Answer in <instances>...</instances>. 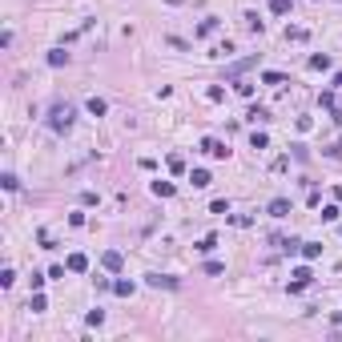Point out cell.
Masks as SVG:
<instances>
[{
    "mask_svg": "<svg viewBox=\"0 0 342 342\" xmlns=\"http://www.w3.org/2000/svg\"><path fill=\"white\" fill-rule=\"evenodd\" d=\"M214 28H218V20H214V16H210V20H201V28H197V37H210V32H214Z\"/></svg>",
    "mask_w": 342,
    "mask_h": 342,
    "instance_id": "19",
    "label": "cell"
},
{
    "mask_svg": "<svg viewBox=\"0 0 342 342\" xmlns=\"http://www.w3.org/2000/svg\"><path fill=\"white\" fill-rule=\"evenodd\" d=\"M250 145H254V149H266V145H270V137H266V133H254V137H250Z\"/></svg>",
    "mask_w": 342,
    "mask_h": 342,
    "instance_id": "20",
    "label": "cell"
},
{
    "mask_svg": "<svg viewBox=\"0 0 342 342\" xmlns=\"http://www.w3.org/2000/svg\"><path fill=\"white\" fill-rule=\"evenodd\" d=\"M262 81H266V85H282L286 77H282V73H262Z\"/></svg>",
    "mask_w": 342,
    "mask_h": 342,
    "instance_id": "25",
    "label": "cell"
},
{
    "mask_svg": "<svg viewBox=\"0 0 342 342\" xmlns=\"http://www.w3.org/2000/svg\"><path fill=\"white\" fill-rule=\"evenodd\" d=\"M113 294H121V298H129V294H133V282H125V278H121V282H113Z\"/></svg>",
    "mask_w": 342,
    "mask_h": 342,
    "instance_id": "16",
    "label": "cell"
},
{
    "mask_svg": "<svg viewBox=\"0 0 342 342\" xmlns=\"http://www.w3.org/2000/svg\"><path fill=\"white\" fill-rule=\"evenodd\" d=\"M189 181H193V185H197V189H206V185H210V181H214V177H210V173H206V169H193V177H189Z\"/></svg>",
    "mask_w": 342,
    "mask_h": 342,
    "instance_id": "13",
    "label": "cell"
},
{
    "mask_svg": "<svg viewBox=\"0 0 342 342\" xmlns=\"http://www.w3.org/2000/svg\"><path fill=\"white\" fill-rule=\"evenodd\" d=\"M246 117H250V121H270V113H266L262 105H254V109H250V113H246Z\"/></svg>",
    "mask_w": 342,
    "mask_h": 342,
    "instance_id": "18",
    "label": "cell"
},
{
    "mask_svg": "<svg viewBox=\"0 0 342 342\" xmlns=\"http://www.w3.org/2000/svg\"><path fill=\"white\" fill-rule=\"evenodd\" d=\"M153 193L157 197H173V181H153Z\"/></svg>",
    "mask_w": 342,
    "mask_h": 342,
    "instance_id": "14",
    "label": "cell"
},
{
    "mask_svg": "<svg viewBox=\"0 0 342 342\" xmlns=\"http://www.w3.org/2000/svg\"><path fill=\"white\" fill-rule=\"evenodd\" d=\"M64 266H69L73 274H85V270H89V258H85V254H69V262H64Z\"/></svg>",
    "mask_w": 342,
    "mask_h": 342,
    "instance_id": "6",
    "label": "cell"
},
{
    "mask_svg": "<svg viewBox=\"0 0 342 342\" xmlns=\"http://www.w3.org/2000/svg\"><path fill=\"white\" fill-rule=\"evenodd\" d=\"M286 41H306V28H286Z\"/></svg>",
    "mask_w": 342,
    "mask_h": 342,
    "instance_id": "24",
    "label": "cell"
},
{
    "mask_svg": "<svg viewBox=\"0 0 342 342\" xmlns=\"http://www.w3.org/2000/svg\"><path fill=\"white\" fill-rule=\"evenodd\" d=\"M270 8H274L278 16H286V12H290V0H270Z\"/></svg>",
    "mask_w": 342,
    "mask_h": 342,
    "instance_id": "22",
    "label": "cell"
},
{
    "mask_svg": "<svg viewBox=\"0 0 342 342\" xmlns=\"http://www.w3.org/2000/svg\"><path fill=\"white\" fill-rule=\"evenodd\" d=\"M334 89H342V73H338V77H334Z\"/></svg>",
    "mask_w": 342,
    "mask_h": 342,
    "instance_id": "26",
    "label": "cell"
},
{
    "mask_svg": "<svg viewBox=\"0 0 342 342\" xmlns=\"http://www.w3.org/2000/svg\"><path fill=\"white\" fill-rule=\"evenodd\" d=\"M28 310H32V314L49 310V302H45V294H41V290H32V298H28Z\"/></svg>",
    "mask_w": 342,
    "mask_h": 342,
    "instance_id": "8",
    "label": "cell"
},
{
    "mask_svg": "<svg viewBox=\"0 0 342 342\" xmlns=\"http://www.w3.org/2000/svg\"><path fill=\"white\" fill-rule=\"evenodd\" d=\"M214 246H218V237H214V233H206V237H201V242H197V250H201V254H210V250H214Z\"/></svg>",
    "mask_w": 342,
    "mask_h": 342,
    "instance_id": "17",
    "label": "cell"
},
{
    "mask_svg": "<svg viewBox=\"0 0 342 342\" xmlns=\"http://www.w3.org/2000/svg\"><path fill=\"white\" fill-rule=\"evenodd\" d=\"M169 4H185V0H169Z\"/></svg>",
    "mask_w": 342,
    "mask_h": 342,
    "instance_id": "27",
    "label": "cell"
},
{
    "mask_svg": "<svg viewBox=\"0 0 342 342\" xmlns=\"http://www.w3.org/2000/svg\"><path fill=\"white\" fill-rule=\"evenodd\" d=\"M246 28H250V32H262V20H258V16L250 12V16H246Z\"/></svg>",
    "mask_w": 342,
    "mask_h": 342,
    "instance_id": "23",
    "label": "cell"
},
{
    "mask_svg": "<svg viewBox=\"0 0 342 342\" xmlns=\"http://www.w3.org/2000/svg\"><path fill=\"white\" fill-rule=\"evenodd\" d=\"M310 278H314V274H310L306 266H302V270H294V282H290V294H298V290H306V286H310Z\"/></svg>",
    "mask_w": 342,
    "mask_h": 342,
    "instance_id": "4",
    "label": "cell"
},
{
    "mask_svg": "<svg viewBox=\"0 0 342 342\" xmlns=\"http://www.w3.org/2000/svg\"><path fill=\"white\" fill-rule=\"evenodd\" d=\"M49 129H53V133H69V129H73V105H53V109H49Z\"/></svg>",
    "mask_w": 342,
    "mask_h": 342,
    "instance_id": "1",
    "label": "cell"
},
{
    "mask_svg": "<svg viewBox=\"0 0 342 342\" xmlns=\"http://www.w3.org/2000/svg\"><path fill=\"white\" fill-rule=\"evenodd\" d=\"M101 262H105V270H121V266H125V258H121V250H105V258H101Z\"/></svg>",
    "mask_w": 342,
    "mask_h": 342,
    "instance_id": "5",
    "label": "cell"
},
{
    "mask_svg": "<svg viewBox=\"0 0 342 342\" xmlns=\"http://www.w3.org/2000/svg\"><path fill=\"white\" fill-rule=\"evenodd\" d=\"M85 109H89L93 117H105V109H109V105H105L101 97H89V105H85Z\"/></svg>",
    "mask_w": 342,
    "mask_h": 342,
    "instance_id": "10",
    "label": "cell"
},
{
    "mask_svg": "<svg viewBox=\"0 0 342 342\" xmlns=\"http://www.w3.org/2000/svg\"><path fill=\"white\" fill-rule=\"evenodd\" d=\"M49 64H53V69L69 64V53H64V49H53V53H49Z\"/></svg>",
    "mask_w": 342,
    "mask_h": 342,
    "instance_id": "12",
    "label": "cell"
},
{
    "mask_svg": "<svg viewBox=\"0 0 342 342\" xmlns=\"http://www.w3.org/2000/svg\"><path fill=\"white\" fill-rule=\"evenodd\" d=\"M310 69H330V57H326V53H314V57H310Z\"/></svg>",
    "mask_w": 342,
    "mask_h": 342,
    "instance_id": "15",
    "label": "cell"
},
{
    "mask_svg": "<svg viewBox=\"0 0 342 342\" xmlns=\"http://www.w3.org/2000/svg\"><path fill=\"white\" fill-rule=\"evenodd\" d=\"M85 322H89V326H101V322H105V310H89V318H85Z\"/></svg>",
    "mask_w": 342,
    "mask_h": 342,
    "instance_id": "21",
    "label": "cell"
},
{
    "mask_svg": "<svg viewBox=\"0 0 342 342\" xmlns=\"http://www.w3.org/2000/svg\"><path fill=\"white\" fill-rule=\"evenodd\" d=\"M201 153H210V157H229V149L222 145V141H214V137L201 141Z\"/></svg>",
    "mask_w": 342,
    "mask_h": 342,
    "instance_id": "3",
    "label": "cell"
},
{
    "mask_svg": "<svg viewBox=\"0 0 342 342\" xmlns=\"http://www.w3.org/2000/svg\"><path fill=\"white\" fill-rule=\"evenodd\" d=\"M286 214H290V201H286V197H274V201H270V218H286Z\"/></svg>",
    "mask_w": 342,
    "mask_h": 342,
    "instance_id": "7",
    "label": "cell"
},
{
    "mask_svg": "<svg viewBox=\"0 0 342 342\" xmlns=\"http://www.w3.org/2000/svg\"><path fill=\"white\" fill-rule=\"evenodd\" d=\"M302 254L314 262V258H322V246H318V242H302Z\"/></svg>",
    "mask_w": 342,
    "mask_h": 342,
    "instance_id": "11",
    "label": "cell"
},
{
    "mask_svg": "<svg viewBox=\"0 0 342 342\" xmlns=\"http://www.w3.org/2000/svg\"><path fill=\"white\" fill-rule=\"evenodd\" d=\"M145 282L153 286V290H177V278H169V274H149Z\"/></svg>",
    "mask_w": 342,
    "mask_h": 342,
    "instance_id": "2",
    "label": "cell"
},
{
    "mask_svg": "<svg viewBox=\"0 0 342 342\" xmlns=\"http://www.w3.org/2000/svg\"><path fill=\"white\" fill-rule=\"evenodd\" d=\"M258 64V57H246V60H237V64H229V77H242L246 69H254Z\"/></svg>",
    "mask_w": 342,
    "mask_h": 342,
    "instance_id": "9",
    "label": "cell"
}]
</instances>
